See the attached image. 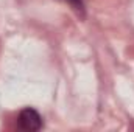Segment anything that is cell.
Masks as SVG:
<instances>
[{"mask_svg": "<svg viewBox=\"0 0 134 132\" xmlns=\"http://www.w3.org/2000/svg\"><path fill=\"white\" fill-rule=\"evenodd\" d=\"M17 123H19V128L22 131H27V132H34V131H39L42 128V117L41 113L33 109V107H25L20 110L19 113V118H17Z\"/></svg>", "mask_w": 134, "mask_h": 132, "instance_id": "obj_1", "label": "cell"}, {"mask_svg": "<svg viewBox=\"0 0 134 132\" xmlns=\"http://www.w3.org/2000/svg\"><path fill=\"white\" fill-rule=\"evenodd\" d=\"M64 2H67L73 9H76L78 13H83L84 11V3H83V0H64Z\"/></svg>", "mask_w": 134, "mask_h": 132, "instance_id": "obj_2", "label": "cell"}]
</instances>
